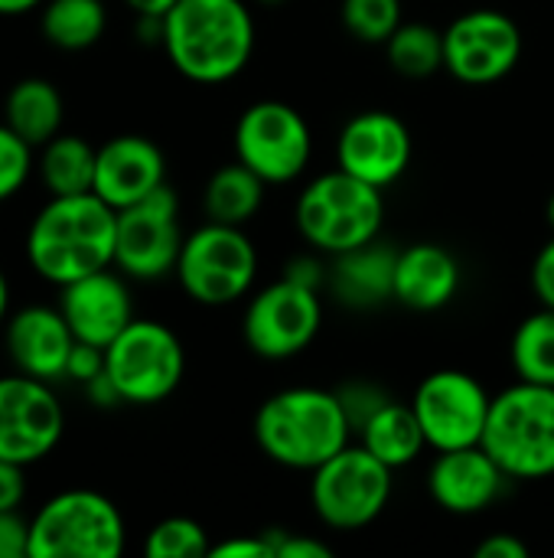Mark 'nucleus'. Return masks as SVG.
Returning a JSON list of instances; mask_svg holds the SVG:
<instances>
[{"label": "nucleus", "mask_w": 554, "mask_h": 558, "mask_svg": "<svg viewBox=\"0 0 554 558\" xmlns=\"http://www.w3.org/2000/svg\"><path fill=\"white\" fill-rule=\"evenodd\" d=\"M114 235L118 209L98 193L49 196L26 229V262L42 281L62 288L101 268H114Z\"/></svg>", "instance_id": "obj_1"}, {"label": "nucleus", "mask_w": 554, "mask_h": 558, "mask_svg": "<svg viewBox=\"0 0 554 558\" xmlns=\"http://www.w3.org/2000/svg\"><path fill=\"white\" fill-rule=\"evenodd\" d=\"M160 46L183 78L222 85L251 62L255 16L245 0H176Z\"/></svg>", "instance_id": "obj_2"}, {"label": "nucleus", "mask_w": 554, "mask_h": 558, "mask_svg": "<svg viewBox=\"0 0 554 558\" xmlns=\"http://www.w3.org/2000/svg\"><path fill=\"white\" fill-rule=\"evenodd\" d=\"M353 425L340 405L336 392L294 386L274 392L255 415V441L258 448L281 468L291 471H317L333 454H340Z\"/></svg>", "instance_id": "obj_3"}, {"label": "nucleus", "mask_w": 554, "mask_h": 558, "mask_svg": "<svg viewBox=\"0 0 554 558\" xmlns=\"http://www.w3.org/2000/svg\"><path fill=\"white\" fill-rule=\"evenodd\" d=\"M509 481H545L554 474V386L526 383L493 396L480 441Z\"/></svg>", "instance_id": "obj_4"}, {"label": "nucleus", "mask_w": 554, "mask_h": 558, "mask_svg": "<svg viewBox=\"0 0 554 558\" xmlns=\"http://www.w3.org/2000/svg\"><path fill=\"white\" fill-rule=\"evenodd\" d=\"M300 235L323 255H343L382 232L385 199L382 190L346 173L343 167L320 173L304 186L294 206Z\"/></svg>", "instance_id": "obj_5"}, {"label": "nucleus", "mask_w": 554, "mask_h": 558, "mask_svg": "<svg viewBox=\"0 0 554 558\" xmlns=\"http://www.w3.org/2000/svg\"><path fill=\"white\" fill-rule=\"evenodd\" d=\"M124 543L121 510L95 490H62L29 520V558H118Z\"/></svg>", "instance_id": "obj_6"}, {"label": "nucleus", "mask_w": 554, "mask_h": 558, "mask_svg": "<svg viewBox=\"0 0 554 558\" xmlns=\"http://www.w3.org/2000/svg\"><path fill=\"white\" fill-rule=\"evenodd\" d=\"M173 275L196 304L229 307L251 291L258 275V252L245 235V226L209 219L183 239Z\"/></svg>", "instance_id": "obj_7"}, {"label": "nucleus", "mask_w": 554, "mask_h": 558, "mask_svg": "<svg viewBox=\"0 0 554 558\" xmlns=\"http://www.w3.org/2000/svg\"><path fill=\"white\" fill-rule=\"evenodd\" d=\"M104 373L127 405H157L180 389L186 350L167 324L134 317L104 347Z\"/></svg>", "instance_id": "obj_8"}, {"label": "nucleus", "mask_w": 554, "mask_h": 558, "mask_svg": "<svg viewBox=\"0 0 554 558\" xmlns=\"http://www.w3.org/2000/svg\"><path fill=\"white\" fill-rule=\"evenodd\" d=\"M310 500L330 530H366L392 500V468L369 454L362 445H346L313 471Z\"/></svg>", "instance_id": "obj_9"}, {"label": "nucleus", "mask_w": 554, "mask_h": 558, "mask_svg": "<svg viewBox=\"0 0 554 558\" xmlns=\"http://www.w3.org/2000/svg\"><path fill=\"white\" fill-rule=\"evenodd\" d=\"M235 157L251 167L268 186L297 180L313 157L307 118L278 98L255 101L235 124Z\"/></svg>", "instance_id": "obj_10"}, {"label": "nucleus", "mask_w": 554, "mask_h": 558, "mask_svg": "<svg viewBox=\"0 0 554 558\" xmlns=\"http://www.w3.org/2000/svg\"><path fill=\"white\" fill-rule=\"evenodd\" d=\"M183 239L180 199L163 183L140 203L118 209L114 268L134 281H160L176 271Z\"/></svg>", "instance_id": "obj_11"}, {"label": "nucleus", "mask_w": 554, "mask_h": 558, "mask_svg": "<svg viewBox=\"0 0 554 558\" xmlns=\"http://www.w3.org/2000/svg\"><path fill=\"white\" fill-rule=\"evenodd\" d=\"M320 324H323L320 291L304 288L281 275L274 284L261 288L248 301L242 333L255 356L291 360L317 340Z\"/></svg>", "instance_id": "obj_12"}, {"label": "nucleus", "mask_w": 554, "mask_h": 558, "mask_svg": "<svg viewBox=\"0 0 554 558\" xmlns=\"http://www.w3.org/2000/svg\"><path fill=\"white\" fill-rule=\"evenodd\" d=\"M493 396L464 369H438L415 389L411 409L424 428L428 448L457 451L483 441Z\"/></svg>", "instance_id": "obj_13"}, {"label": "nucleus", "mask_w": 554, "mask_h": 558, "mask_svg": "<svg viewBox=\"0 0 554 558\" xmlns=\"http://www.w3.org/2000/svg\"><path fill=\"white\" fill-rule=\"evenodd\" d=\"M522 59V29L503 10H467L444 29V69L467 85H493Z\"/></svg>", "instance_id": "obj_14"}, {"label": "nucleus", "mask_w": 554, "mask_h": 558, "mask_svg": "<svg viewBox=\"0 0 554 558\" xmlns=\"http://www.w3.org/2000/svg\"><path fill=\"white\" fill-rule=\"evenodd\" d=\"M65 432L62 402L52 383L13 373L0 376V458L13 464H36L56 451Z\"/></svg>", "instance_id": "obj_15"}, {"label": "nucleus", "mask_w": 554, "mask_h": 558, "mask_svg": "<svg viewBox=\"0 0 554 558\" xmlns=\"http://www.w3.org/2000/svg\"><path fill=\"white\" fill-rule=\"evenodd\" d=\"M411 163V131L392 111H359L336 137V167L385 190Z\"/></svg>", "instance_id": "obj_16"}, {"label": "nucleus", "mask_w": 554, "mask_h": 558, "mask_svg": "<svg viewBox=\"0 0 554 558\" xmlns=\"http://www.w3.org/2000/svg\"><path fill=\"white\" fill-rule=\"evenodd\" d=\"M3 347L16 373L42 379V383H59L65 379L75 333L59 307L29 304L7 317Z\"/></svg>", "instance_id": "obj_17"}, {"label": "nucleus", "mask_w": 554, "mask_h": 558, "mask_svg": "<svg viewBox=\"0 0 554 558\" xmlns=\"http://www.w3.org/2000/svg\"><path fill=\"white\" fill-rule=\"evenodd\" d=\"M506 471L493 461L483 445L438 451V461L428 471L431 500L454 517H477L493 507L506 487Z\"/></svg>", "instance_id": "obj_18"}, {"label": "nucleus", "mask_w": 554, "mask_h": 558, "mask_svg": "<svg viewBox=\"0 0 554 558\" xmlns=\"http://www.w3.org/2000/svg\"><path fill=\"white\" fill-rule=\"evenodd\" d=\"M167 183V157L144 134H118L98 147L95 190L111 209H127Z\"/></svg>", "instance_id": "obj_19"}, {"label": "nucleus", "mask_w": 554, "mask_h": 558, "mask_svg": "<svg viewBox=\"0 0 554 558\" xmlns=\"http://www.w3.org/2000/svg\"><path fill=\"white\" fill-rule=\"evenodd\" d=\"M59 291H62L59 311L69 320L75 340L82 343H95L104 350L134 320V301H131L127 281L114 275L111 268L69 281Z\"/></svg>", "instance_id": "obj_20"}, {"label": "nucleus", "mask_w": 554, "mask_h": 558, "mask_svg": "<svg viewBox=\"0 0 554 558\" xmlns=\"http://www.w3.org/2000/svg\"><path fill=\"white\" fill-rule=\"evenodd\" d=\"M460 291V265L454 252L434 242H418L408 248H398L395 265V301L431 314L447 307Z\"/></svg>", "instance_id": "obj_21"}, {"label": "nucleus", "mask_w": 554, "mask_h": 558, "mask_svg": "<svg viewBox=\"0 0 554 558\" xmlns=\"http://www.w3.org/2000/svg\"><path fill=\"white\" fill-rule=\"evenodd\" d=\"M395 265L398 248L372 239L359 248L333 255V268L327 271V284L353 311H369L395 298Z\"/></svg>", "instance_id": "obj_22"}, {"label": "nucleus", "mask_w": 554, "mask_h": 558, "mask_svg": "<svg viewBox=\"0 0 554 558\" xmlns=\"http://www.w3.org/2000/svg\"><path fill=\"white\" fill-rule=\"evenodd\" d=\"M62 114V95L49 78H20L3 98V124H10L33 147H42L59 134Z\"/></svg>", "instance_id": "obj_23"}, {"label": "nucleus", "mask_w": 554, "mask_h": 558, "mask_svg": "<svg viewBox=\"0 0 554 558\" xmlns=\"http://www.w3.org/2000/svg\"><path fill=\"white\" fill-rule=\"evenodd\" d=\"M359 445L369 454H376L382 464H389L392 471H402L421 458V451L428 448V438H424V428L411 405L389 402L382 412H376L362 425Z\"/></svg>", "instance_id": "obj_24"}, {"label": "nucleus", "mask_w": 554, "mask_h": 558, "mask_svg": "<svg viewBox=\"0 0 554 558\" xmlns=\"http://www.w3.org/2000/svg\"><path fill=\"white\" fill-rule=\"evenodd\" d=\"M95 160L98 147H91L78 134H56L39 147V180L49 196H78L95 190Z\"/></svg>", "instance_id": "obj_25"}, {"label": "nucleus", "mask_w": 554, "mask_h": 558, "mask_svg": "<svg viewBox=\"0 0 554 558\" xmlns=\"http://www.w3.org/2000/svg\"><path fill=\"white\" fill-rule=\"evenodd\" d=\"M264 190L268 183L251 167H245L242 160L225 163L206 183V193H202L206 219L225 222V226H245L258 216L264 203Z\"/></svg>", "instance_id": "obj_26"}, {"label": "nucleus", "mask_w": 554, "mask_h": 558, "mask_svg": "<svg viewBox=\"0 0 554 558\" xmlns=\"http://www.w3.org/2000/svg\"><path fill=\"white\" fill-rule=\"evenodd\" d=\"M108 10L101 0H46L39 13V33L62 52H82L104 36Z\"/></svg>", "instance_id": "obj_27"}, {"label": "nucleus", "mask_w": 554, "mask_h": 558, "mask_svg": "<svg viewBox=\"0 0 554 558\" xmlns=\"http://www.w3.org/2000/svg\"><path fill=\"white\" fill-rule=\"evenodd\" d=\"M509 356L519 379L554 386V307L535 311L516 327Z\"/></svg>", "instance_id": "obj_28"}, {"label": "nucleus", "mask_w": 554, "mask_h": 558, "mask_svg": "<svg viewBox=\"0 0 554 558\" xmlns=\"http://www.w3.org/2000/svg\"><path fill=\"white\" fill-rule=\"evenodd\" d=\"M389 62L408 78H428L444 69V29L428 23H402L385 43Z\"/></svg>", "instance_id": "obj_29"}, {"label": "nucleus", "mask_w": 554, "mask_h": 558, "mask_svg": "<svg viewBox=\"0 0 554 558\" xmlns=\"http://www.w3.org/2000/svg\"><path fill=\"white\" fill-rule=\"evenodd\" d=\"M209 553H212L209 533L189 517L160 520L144 539V556L147 558H202Z\"/></svg>", "instance_id": "obj_30"}, {"label": "nucleus", "mask_w": 554, "mask_h": 558, "mask_svg": "<svg viewBox=\"0 0 554 558\" xmlns=\"http://www.w3.org/2000/svg\"><path fill=\"white\" fill-rule=\"evenodd\" d=\"M343 26L362 43H389V36L405 23L402 0H343Z\"/></svg>", "instance_id": "obj_31"}, {"label": "nucleus", "mask_w": 554, "mask_h": 558, "mask_svg": "<svg viewBox=\"0 0 554 558\" xmlns=\"http://www.w3.org/2000/svg\"><path fill=\"white\" fill-rule=\"evenodd\" d=\"M33 150H36L33 144H26L10 124L0 121V203L13 199L26 186L36 167Z\"/></svg>", "instance_id": "obj_32"}, {"label": "nucleus", "mask_w": 554, "mask_h": 558, "mask_svg": "<svg viewBox=\"0 0 554 558\" xmlns=\"http://www.w3.org/2000/svg\"><path fill=\"white\" fill-rule=\"evenodd\" d=\"M336 396H340V405H343V412H346V418H349V425H353L356 435L362 432V425H366L376 412H382V409L392 402V399L385 396V389L376 386V383H369V379H353V383L340 386Z\"/></svg>", "instance_id": "obj_33"}, {"label": "nucleus", "mask_w": 554, "mask_h": 558, "mask_svg": "<svg viewBox=\"0 0 554 558\" xmlns=\"http://www.w3.org/2000/svg\"><path fill=\"white\" fill-rule=\"evenodd\" d=\"M271 546H274V558H330L333 549L313 536L304 533H284V530H264Z\"/></svg>", "instance_id": "obj_34"}, {"label": "nucleus", "mask_w": 554, "mask_h": 558, "mask_svg": "<svg viewBox=\"0 0 554 558\" xmlns=\"http://www.w3.org/2000/svg\"><path fill=\"white\" fill-rule=\"evenodd\" d=\"M98 373H104V350H101V347H95V343H82V340H75V347H72V353H69L65 379H72V383L85 386V383H91Z\"/></svg>", "instance_id": "obj_35"}, {"label": "nucleus", "mask_w": 554, "mask_h": 558, "mask_svg": "<svg viewBox=\"0 0 554 558\" xmlns=\"http://www.w3.org/2000/svg\"><path fill=\"white\" fill-rule=\"evenodd\" d=\"M0 558H29V523L20 513H0Z\"/></svg>", "instance_id": "obj_36"}, {"label": "nucleus", "mask_w": 554, "mask_h": 558, "mask_svg": "<svg viewBox=\"0 0 554 558\" xmlns=\"http://www.w3.org/2000/svg\"><path fill=\"white\" fill-rule=\"evenodd\" d=\"M212 558H274V546L268 539V533H255V536H238V539H225L219 546H212Z\"/></svg>", "instance_id": "obj_37"}, {"label": "nucleus", "mask_w": 554, "mask_h": 558, "mask_svg": "<svg viewBox=\"0 0 554 558\" xmlns=\"http://www.w3.org/2000/svg\"><path fill=\"white\" fill-rule=\"evenodd\" d=\"M23 464L3 461L0 458V513H16L23 497H26V477Z\"/></svg>", "instance_id": "obj_38"}, {"label": "nucleus", "mask_w": 554, "mask_h": 558, "mask_svg": "<svg viewBox=\"0 0 554 558\" xmlns=\"http://www.w3.org/2000/svg\"><path fill=\"white\" fill-rule=\"evenodd\" d=\"M532 291L542 301V307H554V239L542 245V252L532 262Z\"/></svg>", "instance_id": "obj_39"}, {"label": "nucleus", "mask_w": 554, "mask_h": 558, "mask_svg": "<svg viewBox=\"0 0 554 558\" xmlns=\"http://www.w3.org/2000/svg\"><path fill=\"white\" fill-rule=\"evenodd\" d=\"M477 558H529V546L513 536V533H493L487 536L477 549H473Z\"/></svg>", "instance_id": "obj_40"}, {"label": "nucleus", "mask_w": 554, "mask_h": 558, "mask_svg": "<svg viewBox=\"0 0 554 558\" xmlns=\"http://www.w3.org/2000/svg\"><path fill=\"white\" fill-rule=\"evenodd\" d=\"M284 278H291V281H297V284H304V288L320 291V288L327 284V268H323L317 258H310V255H297V258L287 262Z\"/></svg>", "instance_id": "obj_41"}, {"label": "nucleus", "mask_w": 554, "mask_h": 558, "mask_svg": "<svg viewBox=\"0 0 554 558\" xmlns=\"http://www.w3.org/2000/svg\"><path fill=\"white\" fill-rule=\"evenodd\" d=\"M85 389V396H88V402L91 405H98V409H114V405H121L124 399H121V392H118V386L111 383V376L108 373H98L91 383H85L82 386Z\"/></svg>", "instance_id": "obj_42"}, {"label": "nucleus", "mask_w": 554, "mask_h": 558, "mask_svg": "<svg viewBox=\"0 0 554 558\" xmlns=\"http://www.w3.org/2000/svg\"><path fill=\"white\" fill-rule=\"evenodd\" d=\"M124 3L134 10V16H167L176 0H124Z\"/></svg>", "instance_id": "obj_43"}, {"label": "nucleus", "mask_w": 554, "mask_h": 558, "mask_svg": "<svg viewBox=\"0 0 554 558\" xmlns=\"http://www.w3.org/2000/svg\"><path fill=\"white\" fill-rule=\"evenodd\" d=\"M46 0H0V16H23L36 7H42Z\"/></svg>", "instance_id": "obj_44"}, {"label": "nucleus", "mask_w": 554, "mask_h": 558, "mask_svg": "<svg viewBox=\"0 0 554 558\" xmlns=\"http://www.w3.org/2000/svg\"><path fill=\"white\" fill-rule=\"evenodd\" d=\"M10 317V284H7V275L0 271V327L7 324Z\"/></svg>", "instance_id": "obj_45"}, {"label": "nucleus", "mask_w": 554, "mask_h": 558, "mask_svg": "<svg viewBox=\"0 0 554 558\" xmlns=\"http://www.w3.org/2000/svg\"><path fill=\"white\" fill-rule=\"evenodd\" d=\"M549 226L554 229V193H552V199H549Z\"/></svg>", "instance_id": "obj_46"}, {"label": "nucleus", "mask_w": 554, "mask_h": 558, "mask_svg": "<svg viewBox=\"0 0 554 558\" xmlns=\"http://www.w3.org/2000/svg\"><path fill=\"white\" fill-rule=\"evenodd\" d=\"M258 3H281V0H258Z\"/></svg>", "instance_id": "obj_47"}]
</instances>
